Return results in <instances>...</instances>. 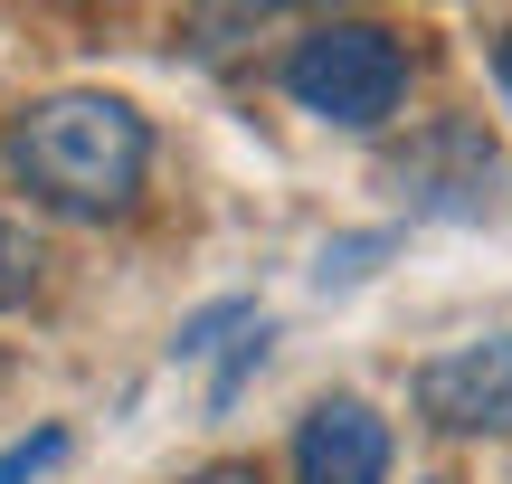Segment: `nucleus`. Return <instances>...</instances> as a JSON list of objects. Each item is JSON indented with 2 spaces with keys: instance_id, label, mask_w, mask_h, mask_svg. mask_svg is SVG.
<instances>
[{
  "instance_id": "f257e3e1",
  "label": "nucleus",
  "mask_w": 512,
  "mask_h": 484,
  "mask_svg": "<svg viewBox=\"0 0 512 484\" xmlns=\"http://www.w3.org/2000/svg\"><path fill=\"white\" fill-rule=\"evenodd\" d=\"M0 152H10L29 200L67 209V219H114V209H133V190L152 171V124L124 95L67 86V95H38Z\"/></svg>"
},
{
  "instance_id": "f03ea898",
  "label": "nucleus",
  "mask_w": 512,
  "mask_h": 484,
  "mask_svg": "<svg viewBox=\"0 0 512 484\" xmlns=\"http://www.w3.org/2000/svg\"><path fill=\"white\" fill-rule=\"evenodd\" d=\"M285 95L304 114H323V124H342V133H370V124H389L399 95H408V48L380 19H323V29L294 38Z\"/></svg>"
},
{
  "instance_id": "7ed1b4c3",
  "label": "nucleus",
  "mask_w": 512,
  "mask_h": 484,
  "mask_svg": "<svg viewBox=\"0 0 512 484\" xmlns=\"http://www.w3.org/2000/svg\"><path fill=\"white\" fill-rule=\"evenodd\" d=\"M399 181L437 219H503L512 209V162L494 152L484 124H437L418 152H399Z\"/></svg>"
},
{
  "instance_id": "20e7f679",
  "label": "nucleus",
  "mask_w": 512,
  "mask_h": 484,
  "mask_svg": "<svg viewBox=\"0 0 512 484\" xmlns=\"http://www.w3.org/2000/svg\"><path fill=\"white\" fill-rule=\"evenodd\" d=\"M418 418L446 428V437H512V333L427 361L418 371Z\"/></svg>"
},
{
  "instance_id": "39448f33",
  "label": "nucleus",
  "mask_w": 512,
  "mask_h": 484,
  "mask_svg": "<svg viewBox=\"0 0 512 484\" xmlns=\"http://www.w3.org/2000/svg\"><path fill=\"white\" fill-rule=\"evenodd\" d=\"M294 484H389V418L370 399H323L294 437Z\"/></svg>"
},
{
  "instance_id": "423d86ee",
  "label": "nucleus",
  "mask_w": 512,
  "mask_h": 484,
  "mask_svg": "<svg viewBox=\"0 0 512 484\" xmlns=\"http://www.w3.org/2000/svg\"><path fill=\"white\" fill-rule=\"evenodd\" d=\"M256 323H266V314H256L247 295H228V304H200V314H190L181 333H171V352H181V361H209L228 333H256Z\"/></svg>"
},
{
  "instance_id": "0eeeda50",
  "label": "nucleus",
  "mask_w": 512,
  "mask_h": 484,
  "mask_svg": "<svg viewBox=\"0 0 512 484\" xmlns=\"http://www.w3.org/2000/svg\"><path fill=\"white\" fill-rule=\"evenodd\" d=\"M38 266H48V257H38V238L19 219H0V314H19V304L38 295Z\"/></svg>"
},
{
  "instance_id": "6e6552de",
  "label": "nucleus",
  "mask_w": 512,
  "mask_h": 484,
  "mask_svg": "<svg viewBox=\"0 0 512 484\" xmlns=\"http://www.w3.org/2000/svg\"><path fill=\"white\" fill-rule=\"evenodd\" d=\"M57 456H67V428H38V437H10V447H0V484H29V475H48Z\"/></svg>"
},
{
  "instance_id": "1a4fd4ad",
  "label": "nucleus",
  "mask_w": 512,
  "mask_h": 484,
  "mask_svg": "<svg viewBox=\"0 0 512 484\" xmlns=\"http://www.w3.org/2000/svg\"><path fill=\"white\" fill-rule=\"evenodd\" d=\"M389 247H399L389 228H380V238H342V247H323V285H351V276H370V257H389Z\"/></svg>"
},
{
  "instance_id": "9d476101",
  "label": "nucleus",
  "mask_w": 512,
  "mask_h": 484,
  "mask_svg": "<svg viewBox=\"0 0 512 484\" xmlns=\"http://www.w3.org/2000/svg\"><path fill=\"white\" fill-rule=\"evenodd\" d=\"M256 361H266V323H256V333L238 342V352H228V361H219V380H209V399H219V409H228V399H238V380L256 371Z\"/></svg>"
},
{
  "instance_id": "9b49d317",
  "label": "nucleus",
  "mask_w": 512,
  "mask_h": 484,
  "mask_svg": "<svg viewBox=\"0 0 512 484\" xmlns=\"http://www.w3.org/2000/svg\"><path fill=\"white\" fill-rule=\"evenodd\" d=\"M494 76H503V105H512V29L494 38Z\"/></svg>"
},
{
  "instance_id": "f8f14e48",
  "label": "nucleus",
  "mask_w": 512,
  "mask_h": 484,
  "mask_svg": "<svg viewBox=\"0 0 512 484\" xmlns=\"http://www.w3.org/2000/svg\"><path fill=\"white\" fill-rule=\"evenodd\" d=\"M200 484H256V466H219V475H200Z\"/></svg>"
}]
</instances>
